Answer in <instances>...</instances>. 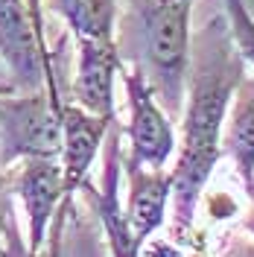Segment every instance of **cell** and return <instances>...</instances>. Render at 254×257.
Here are the masks:
<instances>
[{
    "mask_svg": "<svg viewBox=\"0 0 254 257\" xmlns=\"http://www.w3.org/2000/svg\"><path fill=\"white\" fill-rule=\"evenodd\" d=\"M245 76V62L234 47L225 18L207 21L190 41V67L184 88L181 146L173 167V219L184 234L193 225L199 199L213 167L222 158V128L237 85Z\"/></svg>",
    "mask_w": 254,
    "mask_h": 257,
    "instance_id": "cell-1",
    "label": "cell"
},
{
    "mask_svg": "<svg viewBox=\"0 0 254 257\" xmlns=\"http://www.w3.org/2000/svg\"><path fill=\"white\" fill-rule=\"evenodd\" d=\"M141 6V35L146 79L164 105L175 117L184 105L187 67H190V15L193 0H135Z\"/></svg>",
    "mask_w": 254,
    "mask_h": 257,
    "instance_id": "cell-2",
    "label": "cell"
},
{
    "mask_svg": "<svg viewBox=\"0 0 254 257\" xmlns=\"http://www.w3.org/2000/svg\"><path fill=\"white\" fill-rule=\"evenodd\" d=\"M62 102H53L44 88L0 94V158L12 167L21 158L62 155Z\"/></svg>",
    "mask_w": 254,
    "mask_h": 257,
    "instance_id": "cell-3",
    "label": "cell"
},
{
    "mask_svg": "<svg viewBox=\"0 0 254 257\" xmlns=\"http://www.w3.org/2000/svg\"><path fill=\"white\" fill-rule=\"evenodd\" d=\"M0 64L15 91L44 88L53 102L64 99L56 76V53L35 30L27 0H0Z\"/></svg>",
    "mask_w": 254,
    "mask_h": 257,
    "instance_id": "cell-4",
    "label": "cell"
},
{
    "mask_svg": "<svg viewBox=\"0 0 254 257\" xmlns=\"http://www.w3.org/2000/svg\"><path fill=\"white\" fill-rule=\"evenodd\" d=\"M120 79L126 85V99H129V123H126V138H129V161L143 164V167H167L175 152V128L173 117L164 111L158 96L152 91V85L146 79V70L141 64L126 67L120 64Z\"/></svg>",
    "mask_w": 254,
    "mask_h": 257,
    "instance_id": "cell-5",
    "label": "cell"
},
{
    "mask_svg": "<svg viewBox=\"0 0 254 257\" xmlns=\"http://www.w3.org/2000/svg\"><path fill=\"white\" fill-rule=\"evenodd\" d=\"M12 199H21L27 216V251L38 254L47 242L56 210L62 208V164L59 158H21L9 167Z\"/></svg>",
    "mask_w": 254,
    "mask_h": 257,
    "instance_id": "cell-6",
    "label": "cell"
},
{
    "mask_svg": "<svg viewBox=\"0 0 254 257\" xmlns=\"http://www.w3.org/2000/svg\"><path fill=\"white\" fill-rule=\"evenodd\" d=\"M59 114H62V155H59V164H62V208L59 210L67 213L73 205V196L91 184L88 173L94 167L96 155L102 152L105 135H108L114 120L85 111L82 105H76L67 96L62 99Z\"/></svg>",
    "mask_w": 254,
    "mask_h": 257,
    "instance_id": "cell-7",
    "label": "cell"
},
{
    "mask_svg": "<svg viewBox=\"0 0 254 257\" xmlns=\"http://www.w3.org/2000/svg\"><path fill=\"white\" fill-rule=\"evenodd\" d=\"M120 138H123V128L114 120L108 135H105V144H102V181H99V190H94L88 184L85 193H88L96 216L102 222L111 257H141L143 245L132 234L126 208L120 202V176H123V144H120Z\"/></svg>",
    "mask_w": 254,
    "mask_h": 257,
    "instance_id": "cell-8",
    "label": "cell"
},
{
    "mask_svg": "<svg viewBox=\"0 0 254 257\" xmlns=\"http://www.w3.org/2000/svg\"><path fill=\"white\" fill-rule=\"evenodd\" d=\"M120 50L117 41L76 38V73L70 82V96L85 111L117 120L114 111V79L120 76Z\"/></svg>",
    "mask_w": 254,
    "mask_h": 257,
    "instance_id": "cell-9",
    "label": "cell"
},
{
    "mask_svg": "<svg viewBox=\"0 0 254 257\" xmlns=\"http://www.w3.org/2000/svg\"><path fill=\"white\" fill-rule=\"evenodd\" d=\"M123 173L129 181L126 196V216L132 225V234L141 245L167 222V208L173 202V170L167 167H143L123 158Z\"/></svg>",
    "mask_w": 254,
    "mask_h": 257,
    "instance_id": "cell-10",
    "label": "cell"
},
{
    "mask_svg": "<svg viewBox=\"0 0 254 257\" xmlns=\"http://www.w3.org/2000/svg\"><path fill=\"white\" fill-rule=\"evenodd\" d=\"M222 149L231 155L237 176L242 178L245 193L254 202V79L242 76L234 91L222 128Z\"/></svg>",
    "mask_w": 254,
    "mask_h": 257,
    "instance_id": "cell-11",
    "label": "cell"
},
{
    "mask_svg": "<svg viewBox=\"0 0 254 257\" xmlns=\"http://www.w3.org/2000/svg\"><path fill=\"white\" fill-rule=\"evenodd\" d=\"M73 38L111 41L117 30V0H50Z\"/></svg>",
    "mask_w": 254,
    "mask_h": 257,
    "instance_id": "cell-12",
    "label": "cell"
},
{
    "mask_svg": "<svg viewBox=\"0 0 254 257\" xmlns=\"http://www.w3.org/2000/svg\"><path fill=\"white\" fill-rule=\"evenodd\" d=\"M225 21L242 62L254 67V15L242 0H225Z\"/></svg>",
    "mask_w": 254,
    "mask_h": 257,
    "instance_id": "cell-13",
    "label": "cell"
},
{
    "mask_svg": "<svg viewBox=\"0 0 254 257\" xmlns=\"http://www.w3.org/2000/svg\"><path fill=\"white\" fill-rule=\"evenodd\" d=\"M15 228L12 222V190H9V167L0 158V242Z\"/></svg>",
    "mask_w": 254,
    "mask_h": 257,
    "instance_id": "cell-14",
    "label": "cell"
},
{
    "mask_svg": "<svg viewBox=\"0 0 254 257\" xmlns=\"http://www.w3.org/2000/svg\"><path fill=\"white\" fill-rule=\"evenodd\" d=\"M245 228L254 234V202H251V210H248V216H245Z\"/></svg>",
    "mask_w": 254,
    "mask_h": 257,
    "instance_id": "cell-15",
    "label": "cell"
},
{
    "mask_svg": "<svg viewBox=\"0 0 254 257\" xmlns=\"http://www.w3.org/2000/svg\"><path fill=\"white\" fill-rule=\"evenodd\" d=\"M6 91H12V85H0V94H6Z\"/></svg>",
    "mask_w": 254,
    "mask_h": 257,
    "instance_id": "cell-16",
    "label": "cell"
},
{
    "mask_svg": "<svg viewBox=\"0 0 254 257\" xmlns=\"http://www.w3.org/2000/svg\"><path fill=\"white\" fill-rule=\"evenodd\" d=\"M0 67H3V64H0Z\"/></svg>",
    "mask_w": 254,
    "mask_h": 257,
    "instance_id": "cell-17",
    "label": "cell"
}]
</instances>
